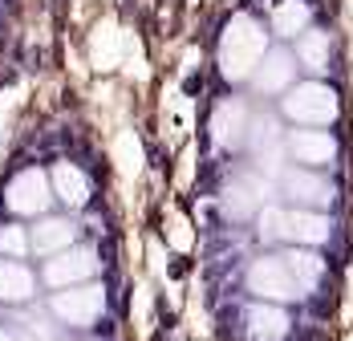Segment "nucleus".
I'll return each instance as SVG.
<instances>
[{
    "mask_svg": "<svg viewBox=\"0 0 353 341\" xmlns=\"http://www.w3.org/2000/svg\"><path fill=\"white\" fill-rule=\"evenodd\" d=\"M212 138L215 146H240L248 138V110L244 102H219L212 114Z\"/></svg>",
    "mask_w": 353,
    "mask_h": 341,
    "instance_id": "nucleus-10",
    "label": "nucleus"
},
{
    "mask_svg": "<svg viewBox=\"0 0 353 341\" xmlns=\"http://www.w3.org/2000/svg\"><path fill=\"white\" fill-rule=\"evenodd\" d=\"M8 207L17 211V215H41L45 207H49V199H53V191H49V179H45V170H21L12 183H8Z\"/></svg>",
    "mask_w": 353,
    "mask_h": 341,
    "instance_id": "nucleus-7",
    "label": "nucleus"
},
{
    "mask_svg": "<svg viewBox=\"0 0 353 341\" xmlns=\"http://www.w3.org/2000/svg\"><path fill=\"white\" fill-rule=\"evenodd\" d=\"M301 61H305L309 69L329 66V37L325 33H305V41H301Z\"/></svg>",
    "mask_w": 353,
    "mask_h": 341,
    "instance_id": "nucleus-20",
    "label": "nucleus"
},
{
    "mask_svg": "<svg viewBox=\"0 0 353 341\" xmlns=\"http://www.w3.org/2000/svg\"><path fill=\"white\" fill-rule=\"evenodd\" d=\"M244 329L252 341H281L288 333V317L276 305H252L244 313Z\"/></svg>",
    "mask_w": 353,
    "mask_h": 341,
    "instance_id": "nucleus-13",
    "label": "nucleus"
},
{
    "mask_svg": "<svg viewBox=\"0 0 353 341\" xmlns=\"http://www.w3.org/2000/svg\"><path fill=\"white\" fill-rule=\"evenodd\" d=\"M264 57H268V33H264V25L244 17V12L232 17L223 37H219V69H223V77L228 81H244V77H252L260 69Z\"/></svg>",
    "mask_w": 353,
    "mask_h": 341,
    "instance_id": "nucleus-1",
    "label": "nucleus"
},
{
    "mask_svg": "<svg viewBox=\"0 0 353 341\" xmlns=\"http://www.w3.org/2000/svg\"><path fill=\"white\" fill-rule=\"evenodd\" d=\"M102 309H106V293L98 289V284H73L70 293H57L53 297V313L73 325V329H85V325H94L98 317H102Z\"/></svg>",
    "mask_w": 353,
    "mask_h": 341,
    "instance_id": "nucleus-5",
    "label": "nucleus"
},
{
    "mask_svg": "<svg viewBox=\"0 0 353 341\" xmlns=\"http://www.w3.org/2000/svg\"><path fill=\"white\" fill-rule=\"evenodd\" d=\"M260 236L264 240H288V244H301V248H317L333 236V224L321 215V211H288V207H268L264 220H260Z\"/></svg>",
    "mask_w": 353,
    "mask_h": 341,
    "instance_id": "nucleus-2",
    "label": "nucleus"
},
{
    "mask_svg": "<svg viewBox=\"0 0 353 341\" xmlns=\"http://www.w3.org/2000/svg\"><path fill=\"white\" fill-rule=\"evenodd\" d=\"M288 155H292L296 163H305V167H325V163H333L337 142H333V135H325L317 126L292 130V135H288Z\"/></svg>",
    "mask_w": 353,
    "mask_h": 341,
    "instance_id": "nucleus-9",
    "label": "nucleus"
},
{
    "mask_svg": "<svg viewBox=\"0 0 353 341\" xmlns=\"http://www.w3.org/2000/svg\"><path fill=\"white\" fill-rule=\"evenodd\" d=\"M94 273H98V256H94L90 248H65V252H57V256L45 264V280H49L53 289L85 284Z\"/></svg>",
    "mask_w": 353,
    "mask_h": 341,
    "instance_id": "nucleus-6",
    "label": "nucleus"
},
{
    "mask_svg": "<svg viewBox=\"0 0 353 341\" xmlns=\"http://www.w3.org/2000/svg\"><path fill=\"white\" fill-rule=\"evenodd\" d=\"M73 224L70 220H41L33 228V236H29V244H33L37 256H57V252H65L73 244Z\"/></svg>",
    "mask_w": 353,
    "mask_h": 341,
    "instance_id": "nucleus-15",
    "label": "nucleus"
},
{
    "mask_svg": "<svg viewBox=\"0 0 353 341\" xmlns=\"http://www.w3.org/2000/svg\"><path fill=\"white\" fill-rule=\"evenodd\" d=\"M0 341H12V338H8V333H4V329H0Z\"/></svg>",
    "mask_w": 353,
    "mask_h": 341,
    "instance_id": "nucleus-25",
    "label": "nucleus"
},
{
    "mask_svg": "<svg viewBox=\"0 0 353 341\" xmlns=\"http://www.w3.org/2000/svg\"><path fill=\"white\" fill-rule=\"evenodd\" d=\"M337 94L321 81H305V86H292L288 98H284V114L301 126H329L337 118Z\"/></svg>",
    "mask_w": 353,
    "mask_h": 341,
    "instance_id": "nucleus-4",
    "label": "nucleus"
},
{
    "mask_svg": "<svg viewBox=\"0 0 353 341\" xmlns=\"http://www.w3.org/2000/svg\"><path fill=\"white\" fill-rule=\"evenodd\" d=\"M122 53H126V33H122V25L118 21H102L94 37H90V61L98 69H114L122 61Z\"/></svg>",
    "mask_w": 353,
    "mask_h": 341,
    "instance_id": "nucleus-11",
    "label": "nucleus"
},
{
    "mask_svg": "<svg viewBox=\"0 0 353 341\" xmlns=\"http://www.w3.org/2000/svg\"><path fill=\"white\" fill-rule=\"evenodd\" d=\"M53 195L70 207H81L90 199V179H85V170H77L73 163H57V167H53Z\"/></svg>",
    "mask_w": 353,
    "mask_h": 341,
    "instance_id": "nucleus-17",
    "label": "nucleus"
},
{
    "mask_svg": "<svg viewBox=\"0 0 353 341\" xmlns=\"http://www.w3.org/2000/svg\"><path fill=\"white\" fill-rule=\"evenodd\" d=\"M264 195H268V183L260 175H236L228 187H223V211L232 220H248L252 211L264 207Z\"/></svg>",
    "mask_w": 353,
    "mask_h": 341,
    "instance_id": "nucleus-8",
    "label": "nucleus"
},
{
    "mask_svg": "<svg viewBox=\"0 0 353 341\" xmlns=\"http://www.w3.org/2000/svg\"><path fill=\"white\" fill-rule=\"evenodd\" d=\"M309 21H313V12H309L305 0H281V8L272 12V29H276L281 37L309 33Z\"/></svg>",
    "mask_w": 353,
    "mask_h": 341,
    "instance_id": "nucleus-18",
    "label": "nucleus"
},
{
    "mask_svg": "<svg viewBox=\"0 0 353 341\" xmlns=\"http://www.w3.org/2000/svg\"><path fill=\"white\" fill-rule=\"evenodd\" d=\"M248 289L264 301H296L305 297L309 289L301 284V273L292 264V256H260L252 269H248Z\"/></svg>",
    "mask_w": 353,
    "mask_h": 341,
    "instance_id": "nucleus-3",
    "label": "nucleus"
},
{
    "mask_svg": "<svg viewBox=\"0 0 353 341\" xmlns=\"http://www.w3.org/2000/svg\"><path fill=\"white\" fill-rule=\"evenodd\" d=\"M292 73H296V61L276 49V53H268V57L260 61V69H256L252 77H256V86H260L264 94H281V90H292Z\"/></svg>",
    "mask_w": 353,
    "mask_h": 341,
    "instance_id": "nucleus-14",
    "label": "nucleus"
},
{
    "mask_svg": "<svg viewBox=\"0 0 353 341\" xmlns=\"http://www.w3.org/2000/svg\"><path fill=\"white\" fill-rule=\"evenodd\" d=\"M37 289L33 273L25 269V264H17L12 256L8 260H0V301L4 305H17V301H29Z\"/></svg>",
    "mask_w": 353,
    "mask_h": 341,
    "instance_id": "nucleus-16",
    "label": "nucleus"
},
{
    "mask_svg": "<svg viewBox=\"0 0 353 341\" xmlns=\"http://www.w3.org/2000/svg\"><path fill=\"white\" fill-rule=\"evenodd\" d=\"M29 248H33V244H29V236H25L17 224H4V228H0V252H4V256L17 260V256H25Z\"/></svg>",
    "mask_w": 353,
    "mask_h": 341,
    "instance_id": "nucleus-22",
    "label": "nucleus"
},
{
    "mask_svg": "<svg viewBox=\"0 0 353 341\" xmlns=\"http://www.w3.org/2000/svg\"><path fill=\"white\" fill-rule=\"evenodd\" d=\"M281 187L292 199H301V204H329V199H333V183L321 179V175H313V167L309 170H288L281 179Z\"/></svg>",
    "mask_w": 353,
    "mask_h": 341,
    "instance_id": "nucleus-12",
    "label": "nucleus"
},
{
    "mask_svg": "<svg viewBox=\"0 0 353 341\" xmlns=\"http://www.w3.org/2000/svg\"><path fill=\"white\" fill-rule=\"evenodd\" d=\"M248 138H252V146H256L260 163H264L268 170H276V163H281V130H276V122L260 118V122H256V130H248Z\"/></svg>",
    "mask_w": 353,
    "mask_h": 341,
    "instance_id": "nucleus-19",
    "label": "nucleus"
},
{
    "mask_svg": "<svg viewBox=\"0 0 353 341\" xmlns=\"http://www.w3.org/2000/svg\"><path fill=\"white\" fill-rule=\"evenodd\" d=\"M114 155H118V163H122V170H126V175H134V170H139L142 150H139V142H134V135H122V138H118Z\"/></svg>",
    "mask_w": 353,
    "mask_h": 341,
    "instance_id": "nucleus-23",
    "label": "nucleus"
},
{
    "mask_svg": "<svg viewBox=\"0 0 353 341\" xmlns=\"http://www.w3.org/2000/svg\"><path fill=\"white\" fill-rule=\"evenodd\" d=\"M0 122H4V98H0Z\"/></svg>",
    "mask_w": 353,
    "mask_h": 341,
    "instance_id": "nucleus-24",
    "label": "nucleus"
},
{
    "mask_svg": "<svg viewBox=\"0 0 353 341\" xmlns=\"http://www.w3.org/2000/svg\"><path fill=\"white\" fill-rule=\"evenodd\" d=\"M288 256H292V264H296V273H301V284L313 293L317 280H321V273H325V264H321L313 252H288Z\"/></svg>",
    "mask_w": 353,
    "mask_h": 341,
    "instance_id": "nucleus-21",
    "label": "nucleus"
}]
</instances>
